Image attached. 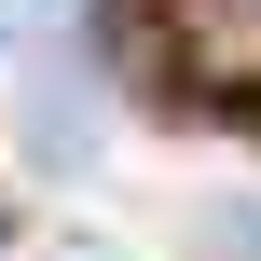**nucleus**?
<instances>
[{"label": "nucleus", "mask_w": 261, "mask_h": 261, "mask_svg": "<svg viewBox=\"0 0 261 261\" xmlns=\"http://www.w3.org/2000/svg\"><path fill=\"white\" fill-rule=\"evenodd\" d=\"M165 41H179V69L206 96L261 110V0H165Z\"/></svg>", "instance_id": "nucleus-1"}]
</instances>
